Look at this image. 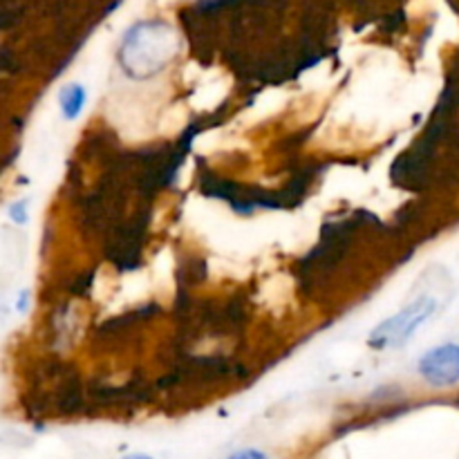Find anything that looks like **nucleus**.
<instances>
[{
    "label": "nucleus",
    "instance_id": "obj_1",
    "mask_svg": "<svg viewBox=\"0 0 459 459\" xmlns=\"http://www.w3.org/2000/svg\"><path fill=\"white\" fill-rule=\"evenodd\" d=\"M179 54V36L166 21L134 22L119 45V65L134 81H146L164 72Z\"/></svg>",
    "mask_w": 459,
    "mask_h": 459
},
{
    "label": "nucleus",
    "instance_id": "obj_2",
    "mask_svg": "<svg viewBox=\"0 0 459 459\" xmlns=\"http://www.w3.org/2000/svg\"><path fill=\"white\" fill-rule=\"evenodd\" d=\"M439 312V299L430 291H421L415 299L408 300L397 314L381 321L368 336V343L375 350H397L403 348L435 314Z\"/></svg>",
    "mask_w": 459,
    "mask_h": 459
},
{
    "label": "nucleus",
    "instance_id": "obj_3",
    "mask_svg": "<svg viewBox=\"0 0 459 459\" xmlns=\"http://www.w3.org/2000/svg\"><path fill=\"white\" fill-rule=\"evenodd\" d=\"M417 372L430 388H455L459 384V343L446 341L430 348L421 354Z\"/></svg>",
    "mask_w": 459,
    "mask_h": 459
},
{
    "label": "nucleus",
    "instance_id": "obj_4",
    "mask_svg": "<svg viewBox=\"0 0 459 459\" xmlns=\"http://www.w3.org/2000/svg\"><path fill=\"white\" fill-rule=\"evenodd\" d=\"M85 101H88V90L81 83H67L65 88L58 92V110H61L63 119L76 121L83 112Z\"/></svg>",
    "mask_w": 459,
    "mask_h": 459
},
{
    "label": "nucleus",
    "instance_id": "obj_5",
    "mask_svg": "<svg viewBox=\"0 0 459 459\" xmlns=\"http://www.w3.org/2000/svg\"><path fill=\"white\" fill-rule=\"evenodd\" d=\"M27 206H30V202L27 200H16L12 206H9V218H12L16 224H25L27 218H30V215H27Z\"/></svg>",
    "mask_w": 459,
    "mask_h": 459
},
{
    "label": "nucleus",
    "instance_id": "obj_6",
    "mask_svg": "<svg viewBox=\"0 0 459 459\" xmlns=\"http://www.w3.org/2000/svg\"><path fill=\"white\" fill-rule=\"evenodd\" d=\"M227 459H272L267 453L258 451V448H240V451L231 453Z\"/></svg>",
    "mask_w": 459,
    "mask_h": 459
},
{
    "label": "nucleus",
    "instance_id": "obj_7",
    "mask_svg": "<svg viewBox=\"0 0 459 459\" xmlns=\"http://www.w3.org/2000/svg\"><path fill=\"white\" fill-rule=\"evenodd\" d=\"M27 300H30V291H21V299H18L16 300V309H18V312H21V314H25L27 312V305H30V303H27Z\"/></svg>",
    "mask_w": 459,
    "mask_h": 459
},
{
    "label": "nucleus",
    "instance_id": "obj_8",
    "mask_svg": "<svg viewBox=\"0 0 459 459\" xmlns=\"http://www.w3.org/2000/svg\"><path fill=\"white\" fill-rule=\"evenodd\" d=\"M121 459H152L151 455H142V453H137V455H128V457H121Z\"/></svg>",
    "mask_w": 459,
    "mask_h": 459
}]
</instances>
